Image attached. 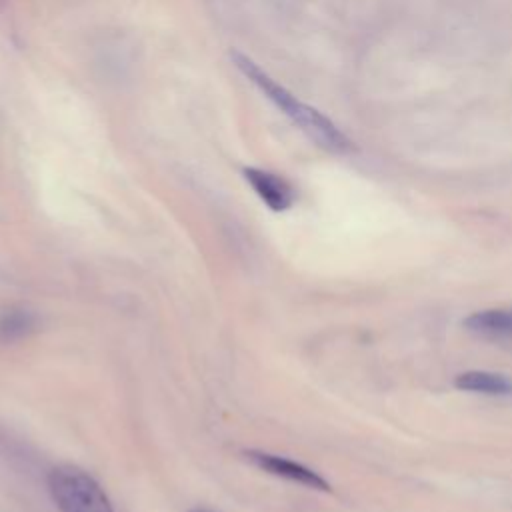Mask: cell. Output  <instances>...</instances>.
Instances as JSON below:
<instances>
[{
    "mask_svg": "<svg viewBox=\"0 0 512 512\" xmlns=\"http://www.w3.org/2000/svg\"><path fill=\"white\" fill-rule=\"evenodd\" d=\"M230 56L234 66L318 146L336 154H344L354 148L352 142L338 130V126L330 118H326L316 108L300 102L292 92H288L274 78H270L252 58L240 52H232Z\"/></svg>",
    "mask_w": 512,
    "mask_h": 512,
    "instance_id": "obj_1",
    "label": "cell"
},
{
    "mask_svg": "<svg viewBox=\"0 0 512 512\" xmlns=\"http://www.w3.org/2000/svg\"><path fill=\"white\" fill-rule=\"evenodd\" d=\"M50 494L60 512H112L100 486L74 466H58L48 476Z\"/></svg>",
    "mask_w": 512,
    "mask_h": 512,
    "instance_id": "obj_2",
    "label": "cell"
},
{
    "mask_svg": "<svg viewBox=\"0 0 512 512\" xmlns=\"http://www.w3.org/2000/svg\"><path fill=\"white\" fill-rule=\"evenodd\" d=\"M244 178L270 210L284 212L292 206L294 190L282 176L260 168H244Z\"/></svg>",
    "mask_w": 512,
    "mask_h": 512,
    "instance_id": "obj_3",
    "label": "cell"
},
{
    "mask_svg": "<svg viewBox=\"0 0 512 512\" xmlns=\"http://www.w3.org/2000/svg\"><path fill=\"white\" fill-rule=\"evenodd\" d=\"M248 458L262 470L274 474V476H280V478H286V480H292V482H298V484H304L308 488H316V490H330V484L314 470L298 464V462H292V460H286L282 456H276V454H266V452H250Z\"/></svg>",
    "mask_w": 512,
    "mask_h": 512,
    "instance_id": "obj_4",
    "label": "cell"
},
{
    "mask_svg": "<svg viewBox=\"0 0 512 512\" xmlns=\"http://www.w3.org/2000/svg\"><path fill=\"white\" fill-rule=\"evenodd\" d=\"M464 328L486 340H512V310L490 308L472 312L464 320Z\"/></svg>",
    "mask_w": 512,
    "mask_h": 512,
    "instance_id": "obj_5",
    "label": "cell"
},
{
    "mask_svg": "<svg viewBox=\"0 0 512 512\" xmlns=\"http://www.w3.org/2000/svg\"><path fill=\"white\" fill-rule=\"evenodd\" d=\"M454 386L464 392L488 394V396H512V378L506 374L468 370L454 378Z\"/></svg>",
    "mask_w": 512,
    "mask_h": 512,
    "instance_id": "obj_6",
    "label": "cell"
},
{
    "mask_svg": "<svg viewBox=\"0 0 512 512\" xmlns=\"http://www.w3.org/2000/svg\"><path fill=\"white\" fill-rule=\"evenodd\" d=\"M32 328V316L26 312H10L0 320V340H14Z\"/></svg>",
    "mask_w": 512,
    "mask_h": 512,
    "instance_id": "obj_7",
    "label": "cell"
},
{
    "mask_svg": "<svg viewBox=\"0 0 512 512\" xmlns=\"http://www.w3.org/2000/svg\"><path fill=\"white\" fill-rule=\"evenodd\" d=\"M190 512H210V510H204V508H196V510H190Z\"/></svg>",
    "mask_w": 512,
    "mask_h": 512,
    "instance_id": "obj_8",
    "label": "cell"
}]
</instances>
